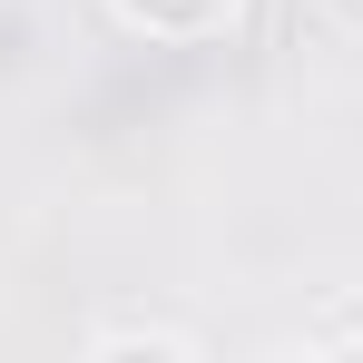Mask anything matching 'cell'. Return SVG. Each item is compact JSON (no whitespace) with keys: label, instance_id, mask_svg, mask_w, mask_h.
<instances>
[{"label":"cell","instance_id":"cell-1","mask_svg":"<svg viewBox=\"0 0 363 363\" xmlns=\"http://www.w3.org/2000/svg\"><path fill=\"white\" fill-rule=\"evenodd\" d=\"M138 30H157V40H206V30H226L236 20V0H118Z\"/></svg>","mask_w":363,"mask_h":363}]
</instances>
